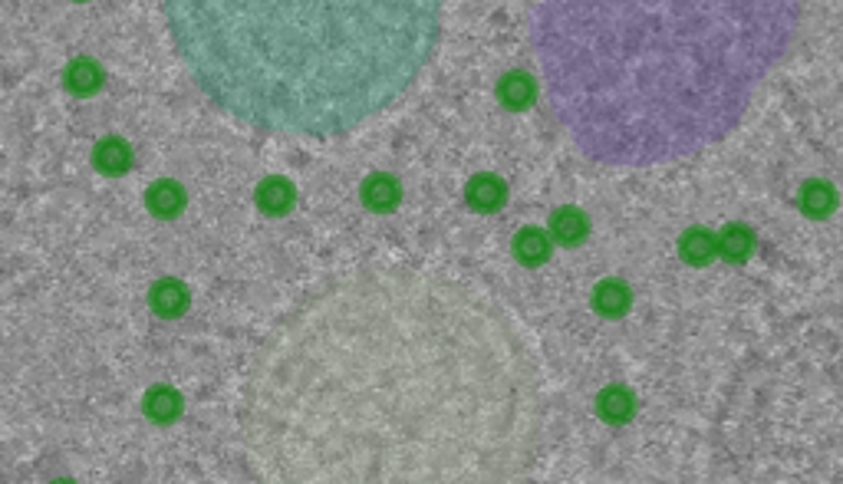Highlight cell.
<instances>
[{
	"label": "cell",
	"mask_w": 843,
	"mask_h": 484,
	"mask_svg": "<svg viewBox=\"0 0 843 484\" xmlns=\"http://www.w3.org/2000/svg\"><path fill=\"white\" fill-rule=\"evenodd\" d=\"M251 445L284 481H488L537 425V369L485 297L415 274L330 290L277 336Z\"/></svg>",
	"instance_id": "obj_1"
},
{
	"label": "cell",
	"mask_w": 843,
	"mask_h": 484,
	"mask_svg": "<svg viewBox=\"0 0 843 484\" xmlns=\"http://www.w3.org/2000/svg\"><path fill=\"white\" fill-rule=\"evenodd\" d=\"M801 24L804 0H544L531 47L587 159L653 168L725 142Z\"/></svg>",
	"instance_id": "obj_2"
},
{
	"label": "cell",
	"mask_w": 843,
	"mask_h": 484,
	"mask_svg": "<svg viewBox=\"0 0 843 484\" xmlns=\"http://www.w3.org/2000/svg\"><path fill=\"white\" fill-rule=\"evenodd\" d=\"M195 86L241 126L330 139L415 86L445 0H162Z\"/></svg>",
	"instance_id": "obj_3"
}]
</instances>
